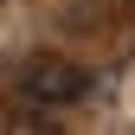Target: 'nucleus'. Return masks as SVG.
I'll list each match as a JSON object with an SVG mask.
<instances>
[{"mask_svg":"<svg viewBox=\"0 0 135 135\" xmlns=\"http://www.w3.org/2000/svg\"><path fill=\"white\" fill-rule=\"evenodd\" d=\"M20 97L32 109H64V103H84L90 97V71L71 58H32L20 71Z\"/></svg>","mask_w":135,"mask_h":135,"instance_id":"nucleus-1","label":"nucleus"}]
</instances>
